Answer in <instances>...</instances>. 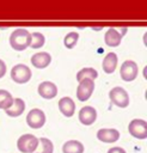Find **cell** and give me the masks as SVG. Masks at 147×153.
Returning <instances> with one entry per match:
<instances>
[{
    "mask_svg": "<svg viewBox=\"0 0 147 153\" xmlns=\"http://www.w3.org/2000/svg\"><path fill=\"white\" fill-rule=\"evenodd\" d=\"M38 94L44 99H53L57 96V87L51 81H43L38 85Z\"/></svg>",
    "mask_w": 147,
    "mask_h": 153,
    "instance_id": "cell-10",
    "label": "cell"
},
{
    "mask_svg": "<svg viewBox=\"0 0 147 153\" xmlns=\"http://www.w3.org/2000/svg\"><path fill=\"white\" fill-rule=\"evenodd\" d=\"M97 139L105 143H112L120 139V131L114 128H102L97 131Z\"/></svg>",
    "mask_w": 147,
    "mask_h": 153,
    "instance_id": "cell-9",
    "label": "cell"
},
{
    "mask_svg": "<svg viewBox=\"0 0 147 153\" xmlns=\"http://www.w3.org/2000/svg\"><path fill=\"white\" fill-rule=\"evenodd\" d=\"M39 140V145H41V149L38 152H33V153H53L54 152V145L53 142L47 139V137H41Z\"/></svg>",
    "mask_w": 147,
    "mask_h": 153,
    "instance_id": "cell-22",
    "label": "cell"
},
{
    "mask_svg": "<svg viewBox=\"0 0 147 153\" xmlns=\"http://www.w3.org/2000/svg\"><path fill=\"white\" fill-rule=\"evenodd\" d=\"M122 37H123V36L121 35V32H120L117 29L110 27V29L106 31L105 36H104V42H105L106 45L114 48V47L120 45V43H121V41H122Z\"/></svg>",
    "mask_w": 147,
    "mask_h": 153,
    "instance_id": "cell-14",
    "label": "cell"
},
{
    "mask_svg": "<svg viewBox=\"0 0 147 153\" xmlns=\"http://www.w3.org/2000/svg\"><path fill=\"white\" fill-rule=\"evenodd\" d=\"M26 123L32 129H39L45 123V114L41 109H32L26 115Z\"/></svg>",
    "mask_w": 147,
    "mask_h": 153,
    "instance_id": "cell-7",
    "label": "cell"
},
{
    "mask_svg": "<svg viewBox=\"0 0 147 153\" xmlns=\"http://www.w3.org/2000/svg\"><path fill=\"white\" fill-rule=\"evenodd\" d=\"M97 76H98V72H97L94 68L86 67V68H82V69H80V71L78 72V74H76V80L80 81V80L86 79V78L94 80Z\"/></svg>",
    "mask_w": 147,
    "mask_h": 153,
    "instance_id": "cell-18",
    "label": "cell"
},
{
    "mask_svg": "<svg viewBox=\"0 0 147 153\" xmlns=\"http://www.w3.org/2000/svg\"><path fill=\"white\" fill-rule=\"evenodd\" d=\"M31 71L26 65L18 63L11 69V78L18 84H25L31 79Z\"/></svg>",
    "mask_w": 147,
    "mask_h": 153,
    "instance_id": "cell-5",
    "label": "cell"
},
{
    "mask_svg": "<svg viewBox=\"0 0 147 153\" xmlns=\"http://www.w3.org/2000/svg\"><path fill=\"white\" fill-rule=\"evenodd\" d=\"M109 98L111 103L118 108H127L129 105V96L123 87L116 86L111 88V91L109 92Z\"/></svg>",
    "mask_w": 147,
    "mask_h": 153,
    "instance_id": "cell-3",
    "label": "cell"
},
{
    "mask_svg": "<svg viewBox=\"0 0 147 153\" xmlns=\"http://www.w3.org/2000/svg\"><path fill=\"white\" fill-rule=\"evenodd\" d=\"M59 110L66 117H72L75 112V103L69 97H62L59 100Z\"/></svg>",
    "mask_w": 147,
    "mask_h": 153,
    "instance_id": "cell-12",
    "label": "cell"
},
{
    "mask_svg": "<svg viewBox=\"0 0 147 153\" xmlns=\"http://www.w3.org/2000/svg\"><path fill=\"white\" fill-rule=\"evenodd\" d=\"M137 73H139L137 65L131 60L124 61L121 66V69H120L121 78L124 81H133L137 76Z\"/></svg>",
    "mask_w": 147,
    "mask_h": 153,
    "instance_id": "cell-8",
    "label": "cell"
},
{
    "mask_svg": "<svg viewBox=\"0 0 147 153\" xmlns=\"http://www.w3.org/2000/svg\"><path fill=\"white\" fill-rule=\"evenodd\" d=\"M13 103L12 94L6 90H0V109L6 110L8 109Z\"/></svg>",
    "mask_w": 147,
    "mask_h": 153,
    "instance_id": "cell-19",
    "label": "cell"
},
{
    "mask_svg": "<svg viewBox=\"0 0 147 153\" xmlns=\"http://www.w3.org/2000/svg\"><path fill=\"white\" fill-rule=\"evenodd\" d=\"M128 130L129 134L135 139L139 140L147 139V122L145 120H140V118L131 120L128 126Z\"/></svg>",
    "mask_w": 147,
    "mask_h": 153,
    "instance_id": "cell-4",
    "label": "cell"
},
{
    "mask_svg": "<svg viewBox=\"0 0 147 153\" xmlns=\"http://www.w3.org/2000/svg\"><path fill=\"white\" fill-rule=\"evenodd\" d=\"M39 140L32 134H23L17 140V148L22 153H33L38 148Z\"/></svg>",
    "mask_w": 147,
    "mask_h": 153,
    "instance_id": "cell-2",
    "label": "cell"
},
{
    "mask_svg": "<svg viewBox=\"0 0 147 153\" xmlns=\"http://www.w3.org/2000/svg\"><path fill=\"white\" fill-rule=\"evenodd\" d=\"M78 39H79V35H78V32L72 31V32H68V33L65 36V38H63V43H65L66 48L72 49V48H74V45L78 43Z\"/></svg>",
    "mask_w": 147,
    "mask_h": 153,
    "instance_id": "cell-21",
    "label": "cell"
},
{
    "mask_svg": "<svg viewBox=\"0 0 147 153\" xmlns=\"http://www.w3.org/2000/svg\"><path fill=\"white\" fill-rule=\"evenodd\" d=\"M106 153H127L122 147H111Z\"/></svg>",
    "mask_w": 147,
    "mask_h": 153,
    "instance_id": "cell-23",
    "label": "cell"
},
{
    "mask_svg": "<svg viewBox=\"0 0 147 153\" xmlns=\"http://www.w3.org/2000/svg\"><path fill=\"white\" fill-rule=\"evenodd\" d=\"M84 145L78 140H68L62 146L63 153H84Z\"/></svg>",
    "mask_w": 147,
    "mask_h": 153,
    "instance_id": "cell-17",
    "label": "cell"
},
{
    "mask_svg": "<svg viewBox=\"0 0 147 153\" xmlns=\"http://www.w3.org/2000/svg\"><path fill=\"white\" fill-rule=\"evenodd\" d=\"M30 43L31 33L26 29H16L10 36V44L17 51L25 50L27 47H30Z\"/></svg>",
    "mask_w": 147,
    "mask_h": 153,
    "instance_id": "cell-1",
    "label": "cell"
},
{
    "mask_svg": "<svg viewBox=\"0 0 147 153\" xmlns=\"http://www.w3.org/2000/svg\"><path fill=\"white\" fill-rule=\"evenodd\" d=\"M92 29H93V30H98V31H99V30L102 29V26H98V27H96V26H93Z\"/></svg>",
    "mask_w": 147,
    "mask_h": 153,
    "instance_id": "cell-25",
    "label": "cell"
},
{
    "mask_svg": "<svg viewBox=\"0 0 147 153\" xmlns=\"http://www.w3.org/2000/svg\"><path fill=\"white\" fill-rule=\"evenodd\" d=\"M117 62H118V57L115 53H108L103 60V63H102V67H103V71L106 73V74H111L115 72L116 69V66H117Z\"/></svg>",
    "mask_w": 147,
    "mask_h": 153,
    "instance_id": "cell-16",
    "label": "cell"
},
{
    "mask_svg": "<svg viewBox=\"0 0 147 153\" xmlns=\"http://www.w3.org/2000/svg\"><path fill=\"white\" fill-rule=\"evenodd\" d=\"M5 73H6V63L0 59V79L5 75Z\"/></svg>",
    "mask_w": 147,
    "mask_h": 153,
    "instance_id": "cell-24",
    "label": "cell"
},
{
    "mask_svg": "<svg viewBox=\"0 0 147 153\" xmlns=\"http://www.w3.org/2000/svg\"><path fill=\"white\" fill-rule=\"evenodd\" d=\"M94 90V81L92 79H82L79 81L78 88H76V97L80 102H86L91 96Z\"/></svg>",
    "mask_w": 147,
    "mask_h": 153,
    "instance_id": "cell-6",
    "label": "cell"
},
{
    "mask_svg": "<svg viewBox=\"0 0 147 153\" xmlns=\"http://www.w3.org/2000/svg\"><path fill=\"white\" fill-rule=\"evenodd\" d=\"M25 110V102L22 98H13L12 105L5 110L6 115L10 117H18L20 116Z\"/></svg>",
    "mask_w": 147,
    "mask_h": 153,
    "instance_id": "cell-15",
    "label": "cell"
},
{
    "mask_svg": "<svg viewBox=\"0 0 147 153\" xmlns=\"http://www.w3.org/2000/svg\"><path fill=\"white\" fill-rule=\"evenodd\" d=\"M45 42V38L43 36V33L41 32H32L31 33V43L30 47L32 49H37V48H42L43 44Z\"/></svg>",
    "mask_w": 147,
    "mask_h": 153,
    "instance_id": "cell-20",
    "label": "cell"
},
{
    "mask_svg": "<svg viewBox=\"0 0 147 153\" xmlns=\"http://www.w3.org/2000/svg\"><path fill=\"white\" fill-rule=\"evenodd\" d=\"M97 120V110L93 106H84L79 111V121L84 126H91Z\"/></svg>",
    "mask_w": 147,
    "mask_h": 153,
    "instance_id": "cell-11",
    "label": "cell"
},
{
    "mask_svg": "<svg viewBox=\"0 0 147 153\" xmlns=\"http://www.w3.org/2000/svg\"><path fill=\"white\" fill-rule=\"evenodd\" d=\"M51 62V56L50 54L45 53V51H39V53H36L32 55L31 57V63L33 67L36 68H45L47 66H49V63Z\"/></svg>",
    "mask_w": 147,
    "mask_h": 153,
    "instance_id": "cell-13",
    "label": "cell"
}]
</instances>
